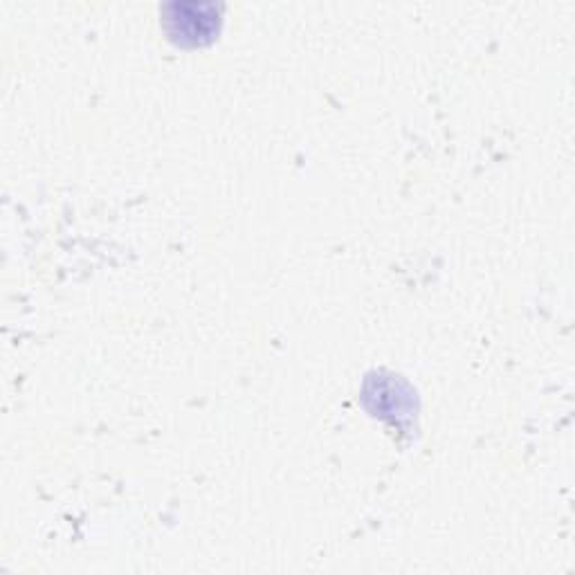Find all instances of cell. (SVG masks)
Segmentation results:
<instances>
[{"label":"cell","mask_w":575,"mask_h":575,"mask_svg":"<svg viewBox=\"0 0 575 575\" xmlns=\"http://www.w3.org/2000/svg\"><path fill=\"white\" fill-rule=\"evenodd\" d=\"M192 8H194V14L185 16L183 10H180L178 5H173V10H178L180 14L167 19L169 34L173 36L175 41L185 44V46H198V44L209 41L211 34L219 29V23H221L219 12H216L213 5H207L205 12L198 19H196V12L200 10V5H192Z\"/></svg>","instance_id":"cell-1"}]
</instances>
